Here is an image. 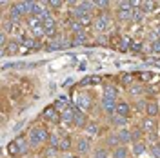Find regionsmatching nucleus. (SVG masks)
<instances>
[{"label": "nucleus", "mask_w": 160, "mask_h": 158, "mask_svg": "<svg viewBox=\"0 0 160 158\" xmlns=\"http://www.w3.org/2000/svg\"><path fill=\"white\" fill-rule=\"evenodd\" d=\"M151 78V73H142V80H149Z\"/></svg>", "instance_id": "nucleus-49"}, {"label": "nucleus", "mask_w": 160, "mask_h": 158, "mask_svg": "<svg viewBox=\"0 0 160 158\" xmlns=\"http://www.w3.org/2000/svg\"><path fill=\"white\" fill-rule=\"evenodd\" d=\"M113 158H128V149L124 147V146H118L113 151Z\"/></svg>", "instance_id": "nucleus-22"}, {"label": "nucleus", "mask_w": 160, "mask_h": 158, "mask_svg": "<svg viewBox=\"0 0 160 158\" xmlns=\"http://www.w3.org/2000/svg\"><path fill=\"white\" fill-rule=\"evenodd\" d=\"M148 140H149V142H158V136H157V133H149Z\"/></svg>", "instance_id": "nucleus-46"}, {"label": "nucleus", "mask_w": 160, "mask_h": 158, "mask_svg": "<svg viewBox=\"0 0 160 158\" xmlns=\"http://www.w3.org/2000/svg\"><path fill=\"white\" fill-rule=\"evenodd\" d=\"M151 51H153V53H160V40H157V42L151 44Z\"/></svg>", "instance_id": "nucleus-40"}, {"label": "nucleus", "mask_w": 160, "mask_h": 158, "mask_svg": "<svg viewBox=\"0 0 160 158\" xmlns=\"http://www.w3.org/2000/svg\"><path fill=\"white\" fill-rule=\"evenodd\" d=\"M155 33H157V35H158V37H160V24H158V26H157V27H155Z\"/></svg>", "instance_id": "nucleus-50"}, {"label": "nucleus", "mask_w": 160, "mask_h": 158, "mask_svg": "<svg viewBox=\"0 0 160 158\" xmlns=\"http://www.w3.org/2000/svg\"><path fill=\"white\" fill-rule=\"evenodd\" d=\"M8 44H9V42H8V37H6V33L2 31V33H0V46L6 49V46H8Z\"/></svg>", "instance_id": "nucleus-39"}, {"label": "nucleus", "mask_w": 160, "mask_h": 158, "mask_svg": "<svg viewBox=\"0 0 160 158\" xmlns=\"http://www.w3.org/2000/svg\"><path fill=\"white\" fill-rule=\"evenodd\" d=\"M80 84H82V86H91V84L95 86V84H100V77H86Z\"/></svg>", "instance_id": "nucleus-28"}, {"label": "nucleus", "mask_w": 160, "mask_h": 158, "mask_svg": "<svg viewBox=\"0 0 160 158\" xmlns=\"http://www.w3.org/2000/svg\"><path fill=\"white\" fill-rule=\"evenodd\" d=\"M155 6H157L155 2H142V11L144 13H151V11L155 9Z\"/></svg>", "instance_id": "nucleus-31"}, {"label": "nucleus", "mask_w": 160, "mask_h": 158, "mask_svg": "<svg viewBox=\"0 0 160 158\" xmlns=\"http://www.w3.org/2000/svg\"><path fill=\"white\" fill-rule=\"evenodd\" d=\"M111 122H113L115 126H118V127H124V126L128 124V118H126V116H120V115H113V116H111Z\"/></svg>", "instance_id": "nucleus-21"}, {"label": "nucleus", "mask_w": 160, "mask_h": 158, "mask_svg": "<svg viewBox=\"0 0 160 158\" xmlns=\"http://www.w3.org/2000/svg\"><path fill=\"white\" fill-rule=\"evenodd\" d=\"M95 6H97V7H102V9H108V7H109V2H104V0H102V2H95Z\"/></svg>", "instance_id": "nucleus-43"}, {"label": "nucleus", "mask_w": 160, "mask_h": 158, "mask_svg": "<svg viewBox=\"0 0 160 158\" xmlns=\"http://www.w3.org/2000/svg\"><path fill=\"white\" fill-rule=\"evenodd\" d=\"M146 115L151 116V118H155V116L158 115V104H157V102H149L148 107H146Z\"/></svg>", "instance_id": "nucleus-15"}, {"label": "nucleus", "mask_w": 160, "mask_h": 158, "mask_svg": "<svg viewBox=\"0 0 160 158\" xmlns=\"http://www.w3.org/2000/svg\"><path fill=\"white\" fill-rule=\"evenodd\" d=\"M140 135H142V129H138V127H135L133 131H131V136H133V142H140Z\"/></svg>", "instance_id": "nucleus-35"}, {"label": "nucleus", "mask_w": 160, "mask_h": 158, "mask_svg": "<svg viewBox=\"0 0 160 158\" xmlns=\"http://www.w3.org/2000/svg\"><path fill=\"white\" fill-rule=\"evenodd\" d=\"M48 6L55 7V9H58V7H62V2H60V0H51V2H48Z\"/></svg>", "instance_id": "nucleus-41"}, {"label": "nucleus", "mask_w": 160, "mask_h": 158, "mask_svg": "<svg viewBox=\"0 0 160 158\" xmlns=\"http://www.w3.org/2000/svg\"><path fill=\"white\" fill-rule=\"evenodd\" d=\"M93 158H108V151H106V149H98V151L93 155Z\"/></svg>", "instance_id": "nucleus-38"}, {"label": "nucleus", "mask_w": 160, "mask_h": 158, "mask_svg": "<svg viewBox=\"0 0 160 158\" xmlns=\"http://www.w3.org/2000/svg\"><path fill=\"white\" fill-rule=\"evenodd\" d=\"M49 136L51 135L48 133V129L44 126H35L29 133V142L31 146H42V144H46L49 140Z\"/></svg>", "instance_id": "nucleus-1"}, {"label": "nucleus", "mask_w": 160, "mask_h": 158, "mask_svg": "<svg viewBox=\"0 0 160 158\" xmlns=\"http://www.w3.org/2000/svg\"><path fill=\"white\" fill-rule=\"evenodd\" d=\"M78 22L82 24V26H84V27H86V26H89L93 20H91V15H89V13H86V15H82V17L78 18Z\"/></svg>", "instance_id": "nucleus-32"}, {"label": "nucleus", "mask_w": 160, "mask_h": 158, "mask_svg": "<svg viewBox=\"0 0 160 158\" xmlns=\"http://www.w3.org/2000/svg\"><path fill=\"white\" fill-rule=\"evenodd\" d=\"M117 104H118V102H115L113 98L102 96V107H104V111H106L108 115H115V113H117Z\"/></svg>", "instance_id": "nucleus-6"}, {"label": "nucleus", "mask_w": 160, "mask_h": 158, "mask_svg": "<svg viewBox=\"0 0 160 158\" xmlns=\"http://www.w3.org/2000/svg\"><path fill=\"white\" fill-rule=\"evenodd\" d=\"M129 113H131V106L128 104V102H124V100H120L118 104H117V113L115 115H120V116H129Z\"/></svg>", "instance_id": "nucleus-9"}, {"label": "nucleus", "mask_w": 160, "mask_h": 158, "mask_svg": "<svg viewBox=\"0 0 160 158\" xmlns=\"http://www.w3.org/2000/svg\"><path fill=\"white\" fill-rule=\"evenodd\" d=\"M117 136H118L120 144H129V142H133V136H131V131H129V129H118Z\"/></svg>", "instance_id": "nucleus-12"}, {"label": "nucleus", "mask_w": 160, "mask_h": 158, "mask_svg": "<svg viewBox=\"0 0 160 158\" xmlns=\"http://www.w3.org/2000/svg\"><path fill=\"white\" fill-rule=\"evenodd\" d=\"M8 153H9L11 156H17V155H20V153H22L20 144L17 142V140H11V142H9V146H8Z\"/></svg>", "instance_id": "nucleus-13"}, {"label": "nucleus", "mask_w": 160, "mask_h": 158, "mask_svg": "<svg viewBox=\"0 0 160 158\" xmlns=\"http://www.w3.org/2000/svg\"><path fill=\"white\" fill-rule=\"evenodd\" d=\"M146 144H144V142H135V144H133V153H135V155H137V156H140V155H144V153H146Z\"/></svg>", "instance_id": "nucleus-20"}, {"label": "nucleus", "mask_w": 160, "mask_h": 158, "mask_svg": "<svg viewBox=\"0 0 160 158\" xmlns=\"http://www.w3.org/2000/svg\"><path fill=\"white\" fill-rule=\"evenodd\" d=\"M117 95H118V89L115 87V86H104V96H108V98H117Z\"/></svg>", "instance_id": "nucleus-17"}, {"label": "nucleus", "mask_w": 160, "mask_h": 158, "mask_svg": "<svg viewBox=\"0 0 160 158\" xmlns=\"http://www.w3.org/2000/svg\"><path fill=\"white\" fill-rule=\"evenodd\" d=\"M131 40H128V38H122L120 40V44H118V49L120 51H128V49H131Z\"/></svg>", "instance_id": "nucleus-30"}, {"label": "nucleus", "mask_w": 160, "mask_h": 158, "mask_svg": "<svg viewBox=\"0 0 160 158\" xmlns=\"http://www.w3.org/2000/svg\"><path fill=\"white\" fill-rule=\"evenodd\" d=\"M106 144L117 149V147H118V144H120V140H118V136H117V135H109V136L106 138Z\"/></svg>", "instance_id": "nucleus-27"}, {"label": "nucleus", "mask_w": 160, "mask_h": 158, "mask_svg": "<svg viewBox=\"0 0 160 158\" xmlns=\"http://www.w3.org/2000/svg\"><path fill=\"white\" fill-rule=\"evenodd\" d=\"M137 107H138L140 111H142V109H146V107H148V104H146V102H138V104H137Z\"/></svg>", "instance_id": "nucleus-48"}, {"label": "nucleus", "mask_w": 160, "mask_h": 158, "mask_svg": "<svg viewBox=\"0 0 160 158\" xmlns=\"http://www.w3.org/2000/svg\"><path fill=\"white\" fill-rule=\"evenodd\" d=\"M133 13L135 11L131 9H118V20H122V22H133Z\"/></svg>", "instance_id": "nucleus-14"}, {"label": "nucleus", "mask_w": 160, "mask_h": 158, "mask_svg": "<svg viewBox=\"0 0 160 158\" xmlns=\"http://www.w3.org/2000/svg\"><path fill=\"white\" fill-rule=\"evenodd\" d=\"M148 64H151V66H157V67H160V58H151V60H148Z\"/></svg>", "instance_id": "nucleus-45"}, {"label": "nucleus", "mask_w": 160, "mask_h": 158, "mask_svg": "<svg viewBox=\"0 0 160 158\" xmlns=\"http://www.w3.org/2000/svg\"><path fill=\"white\" fill-rule=\"evenodd\" d=\"M69 149H71V138L69 136H64V138L60 140L58 151H69Z\"/></svg>", "instance_id": "nucleus-26"}, {"label": "nucleus", "mask_w": 160, "mask_h": 158, "mask_svg": "<svg viewBox=\"0 0 160 158\" xmlns=\"http://www.w3.org/2000/svg\"><path fill=\"white\" fill-rule=\"evenodd\" d=\"M75 126H77V127H86V115H84L82 111H78V113H77V118H75Z\"/></svg>", "instance_id": "nucleus-25"}, {"label": "nucleus", "mask_w": 160, "mask_h": 158, "mask_svg": "<svg viewBox=\"0 0 160 158\" xmlns=\"http://www.w3.org/2000/svg\"><path fill=\"white\" fill-rule=\"evenodd\" d=\"M68 29L71 31V33H73V37H75V35H78V33H84V26H82V24H80L78 20H69V22H68Z\"/></svg>", "instance_id": "nucleus-11"}, {"label": "nucleus", "mask_w": 160, "mask_h": 158, "mask_svg": "<svg viewBox=\"0 0 160 158\" xmlns=\"http://www.w3.org/2000/svg\"><path fill=\"white\" fill-rule=\"evenodd\" d=\"M57 153H58V149H55V147H48L44 155H46L48 158H57Z\"/></svg>", "instance_id": "nucleus-34"}, {"label": "nucleus", "mask_w": 160, "mask_h": 158, "mask_svg": "<svg viewBox=\"0 0 160 158\" xmlns=\"http://www.w3.org/2000/svg\"><path fill=\"white\" fill-rule=\"evenodd\" d=\"M18 44H20V42H15V40H11L9 44H8V47L2 51V53H4V55H15V53L18 51Z\"/></svg>", "instance_id": "nucleus-19"}, {"label": "nucleus", "mask_w": 160, "mask_h": 158, "mask_svg": "<svg viewBox=\"0 0 160 158\" xmlns=\"http://www.w3.org/2000/svg\"><path fill=\"white\" fill-rule=\"evenodd\" d=\"M142 131L144 133H155V129H157V122L155 118H151V116H146V118L142 120Z\"/></svg>", "instance_id": "nucleus-8"}, {"label": "nucleus", "mask_w": 160, "mask_h": 158, "mask_svg": "<svg viewBox=\"0 0 160 158\" xmlns=\"http://www.w3.org/2000/svg\"><path fill=\"white\" fill-rule=\"evenodd\" d=\"M86 40H88V35H86V31H84V33H78V35L73 37V44H75V46H82V44H86Z\"/></svg>", "instance_id": "nucleus-23"}, {"label": "nucleus", "mask_w": 160, "mask_h": 158, "mask_svg": "<svg viewBox=\"0 0 160 158\" xmlns=\"http://www.w3.org/2000/svg\"><path fill=\"white\" fill-rule=\"evenodd\" d=\"M42 26H44V33H46V37L55 38V35H57V20H55V17L49 15L48 18L42 22Z\"/></svg>", "instance_id": "nucleus-2"}, {"label": "nucleus", "mask_w": 160, "mask_h": 158, "mask_svg": "<svg viewBox=\"0 0 160 158\" xmlns=\"http://www.w3.org/2000/svg\"><path fill=\"white\" fill-rule=\"evenodd\" d=\"M122 84L129 87V86H131V75H124V77H122Z\"/></svg>", "instance_id": "nucleus-42"}, {"label": "nucleus", "mask_w": 160, "mask_h": 158, "mask_svg": "<svg viewBox=\"0 0 160 158\" xmlns=\"http://www.w3.org/2000/svg\"><path fill=\"white\" fill-rule=\"evenodd\" d=\"M151 155H153V158H160V144H155L151 147Z\"/></svg>", "instance_id": "nucleus-37"}, {"label": "nucleus", "mask_w": 160, "mask_h": 158, "mask_svg": "<svg viewBox=\"0 0 160 158\" xmlns=\"http://www.w3.org/2000/svg\"><path fill=\"white\" fill-rule=\"evenodd\" d=\"M144 17H146V13H144L142 9H137L135 13H133V22H142Z\"/></svg>", "instance_id": "nucleus-33"}, {"label": "nucleus", "mask_w": 160, "mask_h": 158, "mask_svg": "<svg viewBox=\"0 0 160 158\" xmlns=\"http://www.w3.org/2000/svg\"><path fill=\"white\" fill-rule=\"evenodd\" d=\"M97 42H98V44H106V42H108V38H106L104 35H100L98 38H97Z\"/></svg>", "instance_id": "nucleus-47"}, {"label": "nucleus", "mask_w": 160, "mask_h": 158, "mask_svg": "<svg viewBox=\"0 0 160 158\" xmlns=\"http://www.w3.org/2000/svg\"><path fill=\"white\" fill-rule=\"evenodd\" d=\"M77 104H78L80 111L84 113V111H88L91 107V98L88 95H78V98H77Z\"/></svg>", "instance_id": "nucleus-10"}, {"label": "nucleus", "mask_w": 160, "mask_h": 158, "mask_svg": "<svg viewBox=\"0 0 160 158\" xmlns=\"http://www.w3.org/2000/svg\"><path fill=\"white\" fill-rule=\"evenodd\" d=\"M77 149H78V153H82V155H84V153H88V151L91 149L89 140H88V138H80L78 144H77Z\"/></svg>", "instance_id": "nucleus-16"}, {"label": "nucleus", "mask_w": 160, "mask_h": 158, "mask_svg": "<svg viewBox=\"0 0 160 158\" xmlns=\"http://www.w3.org/2000/svg\"><path fill=\"white\" fill-rule=\"evenodd\" d=\"M108 26H109V15H100L97 20H93V27L95 31H98V33H104V31L108 29Z\"/></svg>", "instance_id": "nucleus-4"}, {"label": "nucleus", "mask_w": 160, "mask_h": 158, "mask_svg": "<svg viewBox=\"0 0 160 158\" xmlns=\"http://www.w3.org/2000/svg\"><path fill=\"white\" fill-rule=\"evenodd\" d=\"M98 133V124H95V122H91L86 126V135H89V136H95Z\"/></svg>", "instance_id": "nucleus-24"}, {"label": "nucleus", "mask_w": 160, "mask_h": 158, "mask_svg": "<svg viewBox=\"0 0 160 158\" xmlns=\"http://www.w3.org/2000/svg\"><path fill=\"white\" fill-rule=\"evenodd\" d=\"M66 158H78V156H66Z\"/></svg>", "instance_id": "nucleus-51"}, {"label": "nucleus", "mask_w": 160, "mask_h": 158, "mask_svg": "<svg viewBox=\"0 0 160 158\" xmlns=\"http://www.w3.org/2000/svg\"><path fill=\"white\" fill-rule=\"evenodd\" d=\"M131 49L133 51H140V49H144V46L138 44V42H133V44H131Z\"/></svg>", "instance_id": "nucleus-44"}, {"label": "nucleus", "mask_w": 160, "mask_h": 158, "mask_svg": "<svg viewBox=\"0 0 160 158\" xmlns=\"http://www.w3.org/2000/svg\"><path fill=\"white\" fill-rule=\"evenodd\" d=\"M118 9L131 11V9H133V4H131V2H128V0H124V2H120V4H118Z\"/></svg>", "instance_id": "nucleus-36"}, {"label": "nucleus", "mask_w": 160, "mask_h": 158, "mask_svg": "<svg viewBox=\"0 0 160 158\" xmlns=\"http://www.w3.org/2000/svg\"><path fill=\"white\" fill-rule=\"evenodd\" d=\"M66 46V38H62L60 35H57L55 38H51V42L48 44V49L49 51H55V49H64Z\"/></svg>", "instance_id": "nucleus-7"}, {"label": "nucleus", "mask_w": 160, "mask_h": 158, "mask_svg": "<svg viewBox=\"0 0 160 158\" xmlns=\"http://www.w3.org/2000/svg\"><path fill=\"white\" fill-rule=\"evenodd\" d=\"M77 113H78V109L77 107H68L64 113H62V122L64 124H75V118H77Z\"/></svg>", "instance_id": "nucleus-5"}, {"label": "nucleus", "mask_w": 160, "mask_h": 158, "mask_svg": "<svg viewBox=\"0 0 160 158\" xmlns=\"http://www.w3.org/2000/svg\"><path fill=\"white\" fill-rule=\"evenodd\" d=\"M128 91H129L131 96H138V95L144 93V86H140V84H131L129 87H128Z\"/></svg>", "instance_id": "nucleus-18"}, {"label": "nucleus", "mask_w": 160, "mask_h": 158, "mask_svg": "<svg viewBox=\"0 0 160 158\" xmlns=\"http://www.w3.org/2000/svg\"><path fill=\"white\" fill-rule=\"evenodd\" d=\"M60 140H62V138H58L57 135H51V136H49V140H48V144H49V147L58 149V147H60Z\"/></svg>", "instance_id": "nucleus-29"}, {"label": "nucleus", "mask_w": 160, "mask_h": 158, "mask_svg": "<svg viewBox=\"0 0 160 158\" xmlns=\"http://www.w3.org/2000/svg\"><path fill=\"white\" fill-rule=\"evenodd\" d=\"M44 118L48 120V122L58 124V122H62V113L57 111L55 106H49V107H46V111H44Z\"/></svg>", "instance_id": "nucleus-3"}]
</instances>
